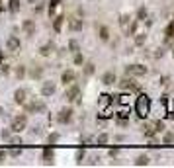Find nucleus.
<instances>
[{
    "instance_id": "f257e3e1",
    "label": "nucleus",
    "mask_w": 174,
    "mask_h": 168,
    "mask_svg": "<svg viewBox=\"0 0 174 168\" xmlns=\"http://www.w3.org/2000/svg\"><path fill=\"white\" fill-rule=\"evenodd\" d=\"M135 109H137V113H139L141 118H147V115H149L151 100H149L147 94H139V98H137V102H135Z\"/></svg>"
},
{
    "instance_id": "f03ea898",
    "label": "nucleus",
    "mask_w": 174,
    "mask_h": 168,
    "mask_svg": "<svg viewBox=\"0 0 174 168\" xmlns=\"http://www.w3.org/2000/svg\"><path fill=\"white\" fill-rule=\"evenodd\" d=\"M27 127V118L26 115H18V118H14L12 119V125H10V129L14 131V133H22Z\"/></svg>"
},
{
    "instance_id": "7ed1b4c3",
    "label": "nucleus",
    "mask_w": 174,
    "mask_h": 168,
    "mask_svg": "<svg viewBox=\"0 0 174 168\" xmlns=\"http://www.w3.org/2000/svg\"><path fill=\"white\" fill-rule=\"evenodd\" d=\"M125 74L127 76H143V74H147V67H145V65H139V63L129 65L125 69Z\"/></svg>"
},
{
    "instance_id": "20e7f679",
    "label": "nucleus",
    "mask_w": 174,
    "mask_h": 168,
    "mask_svg": "<svg viewBox=\"0 0 174 168\" xmlns=\"http://www.w3.org/2000/svg\"><path fill=\"white\" fill-rule=\"evenodd\" d=\"M78 96H80V88H78L76 84H69V88L65 90V98L69 102H76Z\"/></svg>"
},
{
    "instance_id": "39448f33",
    "label": "nucleus",
    "mask_w": 174,
    "mask_h": 168,
    "mask_svg": "<svg viewBox=\"0 0 174 168\" xmlns=\"http://www.w3.org/2000/svg\"><path fill=\"white\" fill-rule=\"evenodd\" d=\"M119 86H121L123 90H129V92H139V90H141V86L137 84L131 76H129V78H123L121 82H119Z\"/></svg>"
},
{
    "instance_id": "423d86ee",
    "label": "nucleus",
    "mask_w": 174,
    "mask_h": 168,
    "mask_svg": "<svg viewBox=\"0 0 174 168\" xmlns=\"http://www.w3.org/2000/svg\"><path fill=\"white\" fill-rule=\"evenodd\" d=\"M70 118H72V109H70V108H65V109H61V112H59V115H57V121L65 125V123L70 121Z\"/></svg>"
},
{
    "instance_id": "0eeeda50",
    "label": "nucleus",
    "mask_w": 174,
    "mask_h": 168,
    "mask_svg": "<svg viewBox=\"0 0 174 168\" xmlns=\"http://www.w3.org/2000/svg\"><path fill=\"white\" fill-rule=\"evenodd\" d=\"M6 47H8V51L16 53V51H20V39L16 37V35H10L8 41H6Z\"/></svg>"
},
{
    "instance_id": "6e6552de",
    "label": "nucleus",
    "mask_w": 174,
    "mask_h": 168,
    "mask_svg": "<svg viewBox=\"0 0 174 168\" xmlns=\"http://www.w3.org/2000/svg\"><path fill=\"white\" fill-rule=\"evenodd\" d=\"M75 78H76L75 70H65L63 74H61V82H63L65 86H69V84H72V82H75Z\"/></svg>"
},
{
    "instance_id": "1a4fd4ad",
    "label": "nucleus",
    "mask_w": 174,
    "mask_h": 168,
    "mask_svg": "<svg viewBox=\"0 0 174 168\" xmlns=\"http://www.w3.org/2000/svg\"><path fill=\"white\" fill-rule=\"evenodd\" d=\"M82 20L80 18H72V20H69V30L70 31H80L82 30Z\"/></svg>"
},
{
    "instance_id": "9d476101",
    "label": "nucleus",
    "mask_w": 174,
    "mask_h": 168,
    "mask_svg": "<svg viewBox=\"0 0 174 168\" xmlns=\"http://www.w3.org/2000/svg\"><path fill=\"white\" fill-rule=\"evenodd\" d=\"M26 109L27 112H43V109H45V104H43V102H31V104H27L26 106Z\"/></svg>"
},
{
    "instance_id": "9b49d317",
    "label": "nucleus",
    "mask_w": 174,
    "mask_h": 168,
    "mask_svg": "<svg viewBox=\"0 0 174 168\" xmlns=\"http://www.w3.org/2000/svg\"><path fill=\"white\" fill-rule=\"evenodd\" d=\"M26 96H27V92L24 88H20L14 92V100H16V104H26Z\"/></svg>"
},
{
    "instance_id": "f8f14e48",
    "label": "nucleus",
    "mask_w": 174,
    "mask_h": 168,
    "mask_svg": "<svg viewBox=\"0 0 174 168\" xmlns=\"http://www.w3.org/2000/svg\"><path fill=\"white\" fill-rule=\"evenodd\" d=\"M22 27H24V31L27 35H33L35 33V24H33V20H26L24 24H22Z\"/></svg>"
},
{
    "instance_id": "ddd939ff",
    "label": "nucleus",
    "mask_w": 174,
    "mask_h": 168,
    "mask_svg": "<svg viewBox=\"0 0 174 168\" xmlns=\"http://www.w3.org/2000/svg\"><path fill=\"white\" fill-rule=\"evenodd\" d=\"M41 94H43V96H53V94H55V84L53 82H45L43 88H41Z\"/></svg>"
},
{
    "instance_id": "4468645a",
    "label": "nucleus",
    "mask_w": 174,
    "mask_h": 168,
    "mask_svg": "<svg viewBox=\"0 0 174 168\" xmlns=\"http://www.w3.org/2000/svg\"><path fill=\"white\" fill-rule=\"evenodd\" d=\"M141 131H143L145 137H151V139H153L155 133H157V131H155V125H151V123H145V125L141 127Z\"/></svg>"
},
{
    "instance_id": "2eb2a0df",
    "label": "nucleus",
    "mask_w": 174,
    "mask_h": 168,
    "mask_svg": "<svg viewBox=\"0 0 174 168\" xmlns=\"http://www.w3.org/2000/svg\"><path fill=\"white\" fill-rule=\"evenodd\" d=\"M129 20H131V18H129L127 14H123V16L119 18V26H121V30L125 31V33L129 31V26H131V22H129Z\"/></svg>"
},
{
    "instance_id": "dca6fc26",
    "label": "nucleus",
    "mask_w": 174,
    "mask_h": 168,
    "mask_svg": "<svg viewBox=\"0 0 174 168\" xmlns=\"http://www.w3.org/2000/svg\"><path fill=\"white\" fill-rule=\"evenodd\" d=\"M110 104H112V96H110V94H102V96H100V100H98V106L104 109V108H108Z\"/></svg>"
},
{
    "instance_id": "f3484780",
    "label": "nucleus",
    "mask_w": 174,
    "mask_h": 168,
    "mask_svg": "<svg viewBox=\"0 0 174 168\" xmlns=\"http://www.w3.org/2000/svg\"><path fill=\"white\" fill-rule=\"evenodd\" d=\"M98 35H100V39H102V41H108V39H110V30H108L106 26H100L98 27Z\"/></svg>"
},
{
    "instance_id": "a211bd4d",
    "label": "nucleus",
    "mask_w": 174,
    "mask_h": 168,
    "mask_svg": "<svg viewBox=\"0 0 174 168\" xmlns=\"http://www.w3.org/2000/svg\"><path fill=\"white\" fill-rule=\"evenodd\" d=\"M102 82H104L106 86H112V84L115 82V74H114V72H106V74L102 76Z\"/></svg>"
},
{
    "instance_id": "6ab92c4d",
    "label": "nucleus",
    "mask_w": 174,
    "mask_h": 168,
    "mask_svg": "<svg viewBox=\"0 0 174 168\" xmlns=\"http://www.w3.org/2000/svg\"><path fill=\"white\" fill-rule=\"evenodd\" d=\"M53 156H55V152H53V149H51V147L43 149V160H45V162H51Z\"/></svg>"
},
{
    "instance_id": "aec40b11",
    "label": "nucleus",
    "mask_w": 174,
    "mask_h": 168,
    "mask_svg": "<svg viewBox=\"0 0 174 168\" xmlns=\"http://www.w3.org/2000/svg\"><path fill=\"white\" fill-rule=\"evenodd\" d=\"M63 20H65L63 16H57V18L53 20V30H55L57 33H59V31L63 30Z\"/></svg>"
},
{
    "instance_id": "412c9836",
    "label": "nucleus",
    "mask_w": 174,
    "mask_h": 168,
    "mask_svg": "<svg viewBox=\"0 0 174 168\" xmlns=\"http://www.w3.org/2000/svg\"><path fill=\"white\" fill-rule=\"evenodd\" d=\"M149 164V156L147 155H139L135 158V166H147Z\"/></svg>"
},
{
    "instance_id": "4be33fe9",
    "label": "nucleus",
    "mask_w": 174,
    "mask_h": 168,
    "mask_svg": "<svg viewBox=\"0 0 174 168\" xmlns=\"http://www.w3.org/2000/svg\"><path fill=\"white\" fill-rule=\"evenodd\" d=\"M78 49H80V45H78V41L70 39V41H69V51H70V53H78Z\"/></svg>"
},
{
    "instance_id": "5701e85b",
    "label": "nucleus",
    "mask_w": 174,
    "mask_h": 168,
    "mask_svg": "<svg viewBox=\"0 0 174 168\" xmlns=\"http://www.w3.org/2000/svg\"><path fill=\"white\" fill-rule=\"evenodd\" d=\"M94 70H96V69H94L92 63H86V65H84V74H86V76H92Z\"/></svg>"
},
{
    "instance_id": "b1692460",
    "label": "nucleus",
    "mask_w": 174,
    "mask_h": 168,
    "mask_svg": "<svg viewBox=\"0 0 174 168\" xmlns=\"http://www.w3.org/2000/svg\"><path fill=\"white\" fill-rule=\"evenodd\" d=\"M51 51H53V45H43V47L39 49V53H41L43 57H47V55H51Z\"/></svg>"
},
{
    "instance_id": "393cba45",
    "label": "nucleus",
    "mask_w": 174,
    "mask_h": 168,
    "mask_svg": "<svg viewBox=\"0 0 174 168\" xmlns=\"http://www.w3.org/2000/svg\"><path fill=\"white\" fill-rule=\"evenodd\" d=\"M10 12H20V0H10Z\"/></svg>"
},
{
    "instance_id": "a878e982",
    "label": "nucleus",
    "mask_w": 174,
    "mask_h": 168,
    "mask_svg": "<svg viewBox=\"0 0 174 168\" xmlns=\"http://www.w3.org/2000/svg\"><path fill=\"white\" fill-rule=\"evenodd\" d=\"M84 156H86V152H84V149H80L76 152V164H82V160H84Z\"/></svg>"
},
{
    "instance_id": "bb28decb",
    "label": "nucleus",
    "mask_w": 174,
    "mask_h": 168,
    "mask_svg": "<svg viewBox=\"0 0 174 168\" xmlns=\"http://www.w3.org/2000/svg\"><path fill=\"white\" fill-rule=\"evenodd\" d=\"M172 143H174V133H166L164 135V145H168V147H170Z\"/></svg>"
},
{
    "instance_id": "cd10ccee",
    "label": "nucleus",
    "mask_w": 174,
    "mask_h": 168,
    "mask_svg": "<svg viewBox=\"0 0 174 168\" xmlns=\"http://www.w3.org/2000/svg\"><path fill=\"white\" fill-rule=\"evenodd\" d=\"M145 39H147V35H145V33H137L135 43H137V45H143V43H145Z\"/></svg>"
},
{
    "instance_id": "c85d7f7f",
    "label": "nucleus",
    "mask_w": 174,
    "mask_h": 168,
    "mask_svg": "<svg viewBox=\"0 0 174 168\" xmlns=\"http://www.w3.org/2000/svg\"><path fill=\"white\" fill-rule=\"evenodd\" d=\"M96 143L100 145V147H102V145H106V143H108V135H106V133H102V135H100V137L96 139Z\"/></svg>"
},
{
    "instance_id": "c756f323",
    "label": "nucleus",
    "mask_w": 174,
    "mask_h": 168,
    "mask_svg": "<svg viewBox=\"0 0 174 168\" xmlns=\"http://www.w3.org/2000/svg\"><path fill=\"white\" fill-rule=\"evenodd\" d=\"M153 125H155L157 133H162V131H164V123H162V121H157V123H153Z\"/></svg>"
},
{
    "instance_id": "7c9ffc66",
    "label": "nucleus",
    "mask_w": 174,
    "mask_h": 168,
    "mask_svg": "<svg viewBox=\"0 0 174 168\" xmlns=\"http://www.w3.org/2000/svg\"><path fill=\"white\" fill-rule=\"evenodd\" d=\"M115 98H118V102H119V104H123V106L129 102V96H127V94H121V96H115Z\"/></svg>"
},
{
    "instance_id": "2f4dec72",
    "label": "nucleus",
    "mask_w": 174,
    "mask_h": 168,
    "mask_svg": "<svg viewBox=\"0 0 174 168\" xmlns=\"http://www.w3.org/2000/svg\"><path fill=\"white\" fill-rule=\"evenodd\" d=\"M137 18L143 22L145 18H147V10H145V8H139V10H137Z\"/></svg>"
},
{
    "instance_id": "473e14b6",
    "label": "nucleus",
    "mask_w": 174,
    "mask_h": 168,
    "mask_svg": "<svg viewBox=\"0 0 174 168\" xmlns=\"http://www.w3.org/2000/svg\"><path fill=\"white\" fill-rule=\"evenodd\" d=\"M10 155H12V156H20V155H22V147H12V149H10Z\"/></svg>"
},
{
    "instance_id": "72a5a7b5",
    "label": "nucleus",
    "mask_w": 174,
    "mask_h": 168,
    "mask_svg": "<svg viewBox=\"0 0 174 168\" xmlns=\"http://www.w3.org/2000/svg\"><path fill=\"white\" fill-rule=\"evenodd\" d=\"M84 63V57L80 53H75V65H82Z\"/></svg>"
},
{
    "instance_id": "f704fd0d",
    "label": "nucleus",
    "mask_w": 174,
    "mask_h": 168,
    "mask_svg": "<svg viewBox=\"0 0 174 168\" xmlns=\"http://www.w3.org/2000/svg\"><path fill=\"white\" fill-rule=\"evenodd\" d=\"M10 145H12V147H22V139H18V137L10 139Z\"/></svg>"
},
{
    "instance_id": "c9c22d12",
    "label": "nucleus",
    "mask_w": 174,
    "mask_h": 168,
    "mask_svg": "<svg viewBox=\"0 0 174 168\" xmlns=\"http://www.w3.org/2000/svg\"><path fill=\"white\" fill-rule=\"evenodd\" d=\"M118 118H119V119H127V118H129V113L125 112V109H121V112L118 113Z\"/></svg>"
},
{
    "instance_id": "e433bc0d",
    "label": "nucleus",
    "mask_w": 174,
    "mask_h": 168,
    "mask_svg": "<svg viewBox=\"0 0 174 168\" xmlns=\"http://www.w3.org/2000/svg\"><path fill=\"white\" fill-rule=\"evenodd\" d=\"M16 74H18V76L22 78V76L26 74V69H24V67H18V69H16Z\"/></svg>"
},
{
    "instance_id": "4c0bfd02",
    "label": "nucleus",
    "mask_w": 174,
    "mask_h": 168,
    "mask_svg": "<svg viewBox=\"0 0 174 168\" xmlns=\"http://www.w3.org/2000/svg\"><path fill=\"white\" fill-rule=\"evenodd\" d=\"M41 72H43L41 69H35V70H31V76H33V78H39V76H41Z\"/></svg>"
},
{
    "instance_id": "58836bf2",
    "label": "nucleus",
    "mask_w": 174,
    "mask_h": 168,
    "mask_svg": "<svg viewBox=\"0 0 174 168\" xmlns=\"http://www.w3.org/2000/svg\"><path fill=\"white\" fill-rule=\"evenodd\" d=\"M118 155H119V149H118V147H115V149H110V156H112V158H115Z\"/></svg>"
},
{
    "instance_id": "ea45409f",
    "label": "nucleus",
    "mask_w": 174,
    "mask_h": 168,
    "mask_svg": "<svg viewBox=\"0 0 174 168\" xmlns=\"http://www.w3.org/2000/svg\"><path fill=\"white\" fill-rule=\"evenodd\" d=\"M59 2H63V0H49V8L53 10V8H55V6L59 4Z\"/></svg>"
},
{
    "instance_id": "a19ab883",
    "label": "nucleus",
    "mask_w": 174,
    "mask_h": 168,
    "mask_svg": "<svg viewBox=\"0 0 174 168\" xmlns=\"http://www.w3.org/2000/svg\"><path fill=\"white\" fill-rule=\"evenodd\" d=\"M4 158H6V151H0V164L4 162Z\"/></svg>"
},
{
    "instance_id": "79ce46f5",
    "label": "nucleus",
    "mask_w": 174,
    "mask_h": 168,
    "mask_svg": "<svg viewBox=\"0 0 174 168\" xmlns=\"http://www.w3.org/2000/svg\"><path fill=\"white\" fill-rule=\"evenodd\" d=\"M149 147H151V149H157V147H158V143H157V141H155V139H153V141H151V143H149Z\"/></svg>"
},
{
    "instance_id": "37998d69",
    "label": "nucleus",
    "mask_w": 174,
    "mask_h": 168,
    "mask_svg": "<svg viewBox=\"0 0 174 168\" xmlns=\"http://www.w3.org/2000/svg\"><path fill=\"white\" fill-rule=\"evenodd\" d=\"M57 139H59V135H51V137H49V143H55Z\"/></svg>"
},
{
    "instance_id": "c03bdc74",
    "label": "nucleus",
    "mask_w": 174,
    "mask_h": 168,
    "mask_svg": "<svg viewBox=\"0 0 174 168\" xmlns=\"http://www.w3.org/2000/svg\"><path fill=\"white\" fill-rule=\"evenodd\" d=\"M2 137L4 139H10V131H2Z\"/></svg>"
},
{
    "instance_id": "a18cd8bd",
    "label": "nucleus",
    "mask_w": 174,
    "mask_h": 168,
    "mask_svg": "<svg viewBox=\"0 0 174 168\" xmlns=\"http://www.w3.org/2000/svg\"><path fill=\"white\" fill-rule=\"evenodd\" d=\"M30 2H31V4H37V2H39V0H30Z\"/></svg>"
},
{
    "instance_id": "49530a36",
    "label": "nucleus",
    "mask_w": 174,
    "mask_h": 168,
    "mask_svg": "<svg viewBox=\"0 0 174 168\" xmlns=\"http://www.w3.org/2000/svg\"><path fill=\"white\" fill-rule=\"evenodd\" d=\"M0 115H2V108H0Z\"/></svg>"
},
{
    "instance_id": "de8ad7c7",
    "label": "nucleus",
    "mask_w": 174,
    "mask_h": 168,
    "mask_svg": "<svg viewBox=\"0 0 174 168\" xmlns=\"http://www.w3.org/2000/svg\"><path fill=\"white\" fill-rule=\"evenodd\" d=\"M172 55H174V53H172Z\"/></svg>"
}]
</instances>
